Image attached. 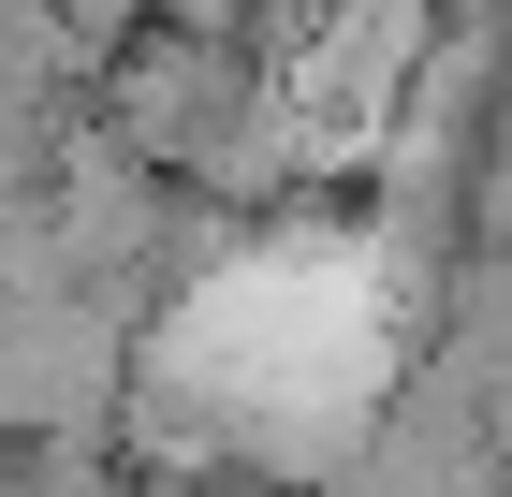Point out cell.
<instances>
[{
    "label": "cell",
    "mask_w": 512,
    "mask_h": 497,
    "mask_svg": "<svg viewBox=\"0 0 512 497\" xmlns=\"http://www.w3.org/2000/svg\"><path fill=\"white\" fill-rule=\"evenodd\" d=\"M264 88V59H220V44H191V30H132L103 74H88V132L118 161H147V176H191L205 161V132Z\"/></svg>",
    "instance_id": "cell-1"
}]
</instances>
